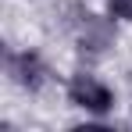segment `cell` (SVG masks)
Masks as SVG:
<instances>
[{
	"label": "cell",
	"mask_w": 132,
	"mask_h": 132,
	"mask_svg": "<svg viewBox=\"0 0 132 132\" xmlns=\"http://www.w3.org/2000/svg\"><path fill=\"white\" fill-rule=\"evenodd\" d=\"M111 18H121V22H132V0H107Z\"/></svg>",
	"instance_id": "cell-3"
},
{
	"label": "cell",
	"mask_w": 132,
	"mask_h": 132,
	"mask_svg": "<svg viewBox=\"0 0 132 132\" xmlns=\"http://www.w3.org/2000/svg\"><path fill=\"white\" fill-rule=\"evenodd\" d=\"M68 100L75 104V107H86L93 114H104V111L114 107V93H111L100 79H93L86 71H79V75H71V82H68Z\"/></svg>",
	"instance_id": "cell-1"
},
{
	"label": "cell",
	"mask_w": 132,
	"mask_h": 132,
	"mask_svg": "<svg viewBox=\"0 0 132 132\" xmlns=\"http://www.w3.org/2000/svg\"><path fill=\"white\" fill-rule=\"evenodd\" d=\"M7 71L11 79L25 89H39L46 82V64L36 57V54H11L7 57Z\"/></svg>",
	"instance_id": "cell-2"
}]
</instances>
